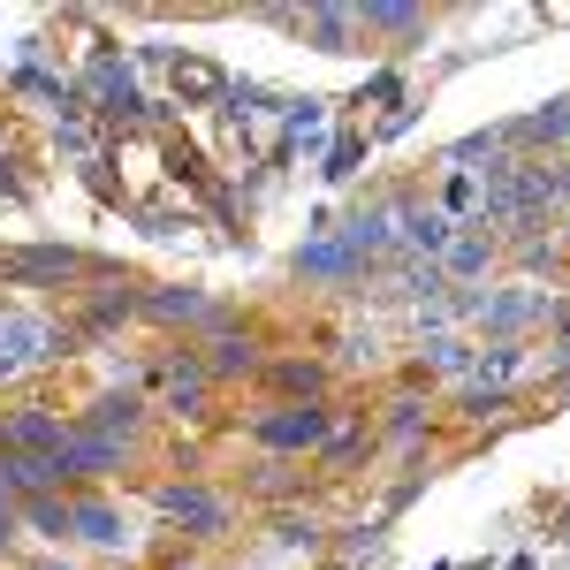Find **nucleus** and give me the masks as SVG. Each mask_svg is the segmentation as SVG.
<instances>
[{"label":"nucleus","mask_w":570,"mask_h":570,"mask_svg":"<svg viewBox=\"0 0 570 570\" xmlns=\"http://www.w3.org/2000/svg\"><path fill=\"white\" fill-rule=\"evenodd\" d=\"M153 502H160L168 525L198 532V540H214V532L236 525V502H228L220 487H206V480H160V487H153Z\"/></svg>","instance_id":"obj_1"},{"label":"nucleus","mask_w":570,"mask_h":570,"mask_svg":"<svg viewBox=\"0 0 570 570\" xmlns=\"http://www.w3.org/2000/svg\"><path fill=\"white\" fill-rule=\"evenodd\" d=\"M99 266L85 252H69V244H23V252H0V282H16V289H69V282H85Z\"/></svg>","instance_id":"obj_2"},{"label":"nucleus","mask_w":570,"mask_h":570,"mask_svg":"<svg viewBox=\"0 0 570 570\" xmlns=\"http://www.w3.org/2000/svg\"><path fill=\"white\" fill-rule=\"evenodd\" d=\"M137 456V441L107 434V426H91V419H77L69 426V441H61V487L69 480H107V472H122Z\"/></svg>","instance_id":"obj_3"},{"label":"nucleus","mask_w":570,"mask_h":570,"mask_svg":"<svg viewBox=\"0 0 570 570\" xmlns=\"http://www.w3.org/2000/svg\"><path fill=\"white\" fill-rule=\"evenodd\" d=\"M252 434H259V449H274V456H312V449H327L335 419H327V403H282V411H266Z\"/></svg>","instance_id":"obj_4"},{"label":"nucleus","mask_w":570,"mask_h":570,"mask_svg":"<svg viewBox=\"0 0 570 570\" xmlns=\"http://www.w3.org/2000/svg\"><path fill=\"white\" fill-rule=\"evenodd\" d=\"M206 365H198V351H168L160 365H153V411H176V419H198L206 411Z\"/></svg>","instance_id":"obj_5"},{"label":"nucleus","mask_w":570,"mask_h":570,"mask_svg":"<svg viewBox=\"0 0 570 570\" xmlns=\"http://www.w3.org/2000/svg\"><path fill=\"white\" fill-rule=\"evenodd\" d=\"M61 441H69V426H61L46 403L0 411V456H61Z\"/></svg>","instance_id":"obj_6"},{"label":"nucleus","mask_w":570,"mask_h":570,"mask_svg":"<svg viewBox=\"0 0 570 570\" xmlns=\"http://www.w3.org/2000/svg\"><path fill=\"white\" fill-rule=\"evenodd\" d=\"M137 312L160 320V327H228V320H236V312L220 305V297H206V289H145Z\"/></svg>","instance_id":"obj_7"},{"label":"nucleus","mask_w":570,"mask_h":570,"mask_svg":"<svg viewBox=\"0 0 570 570\" xmlns=\"http://www.w3.org/2000/svg\"><path fill=\"white\" fill-rule=\"evenodd\" d=\"M494 259H502V244H494L487 228H456V236H449V252L434 259V274L449 282V289H472V282L494 274Z\"/></svg>","instance_id":"obj_8"},{"label":"nucleus","mask_w":570,"mask_h":570,"mask_svg":"<svg viewBox=\"0 0 570 570\" xmlns=\"http://www.w3.org/2000/svg\"><path fill=\"white\" fill-rule=\"evenodd\" d=\"M85 99H91V115L130 122V115H137V77H130V61L99 53V61H91V77H85Z\"/></svg>","instance_id":"obj_9"},{"label":"nucleus","mask_w":570,"mask_h":570,"mask_svg":"<svg viewBox=\"0 0 570 570\" xmlns=\"http://www.w3.org/2000/svg\"><path fill=\"white\" fill-rule=\"evenodd\" d=\"M69 540H85V548H130V518L107 494H69Z\"/></svg>","instance_id":"obj_10"},{"label":"nucleus","mask_w":570,"mask_h":570,"mask_svg":"<svg viewBox=\"0 0 570 570\" xmlns=\"http://www.w3.org/2000/svg\"><path fill=\"white\" fill-rule=\"evenodd\" d=\"M343 244H351L357 259L373 266V259H395V198H381V206H357L343 228H335Z\"/></svg>","instance_id":"obj_11"},{"label":"nucleus","mask_w":570,"mask_h":570,"mask_svg":"<svg viewBox=\"0 0 570 570\" xmlns=\"http://www.w3.org/2000/svg\"><path fill=\"white\" fill-rule=\"evenodd\" d=\"M198 365H206V381H236V373H259L266 357H259V335H244L228 320V327H214V343L198 351Z\"/></svg>","instance_id":"obj_12"},{"label":"nucleus","mask_w":570,"mask_h":570,"mask_svg":"<svg viewBox=\"0 0 570 570\" xmlns=\"http://www.w3.org/2000/svg\"><path fill=\"white\" fill-rule=\"evenodd\" d=\"M297 274H305V282H365V259H357L343 236H320V244L297 252Z\"/></svg>","instance_id":"obj_13"},{"label":"nucleus","mask_w":570,"mask_h":570,"mask_svg":"<svg viewBox=\"0 0 570 570\" xmlns=\"http://www.w3.org/2000/svg\"><path fill=\"white\" fill-rule=\"evenodd\" d=\"M259 381L274 395H289V403H320V395H327V365H312V357H274V365H259Z\"/></svg>","instance_id":"obj_14"},{"label":"nucleus","mask_w":570,"mask_h":570,"mask_svg":"<svg viewBox=\"0 0 570 570\" xmlns=\"http://www.w3.org/2000/svg\"><path fill=\"white\" fill-rule=\"evenodd\" d=\"M305 31H312L320 46H327V53H343V46L357 39V16H351V8H312V16H305Z\"/></svg>","instance_id":"obj_15"},{"label":"nucleus","mask_w":570,"mask_h":570,"mask_svg":"<svg viewBox=\"0 0 570 570\" xmlns=\"http://www.w3.org/2000/svg\"><path fill=\"white\" fill-rule=\"evenodd\" d=\"M381 434H389L395 449H411V441H426V403H419V395H403V403H389V419H381Z\"/></svg>","instance_id":"obj_16"},{"label":"nucleus","mask_w":570,"mask_h":570,"mask_svg":"<svg viewBox=\"0 0 570 570\" xmlns=\"http://www.w3.org/2000/svg\"><path fill=\"white\" fill-rule=\"evenodd\" d=\"M23 525H39L46 540H69V502L61 494H23Z\"/></svg>","instance_id":"obj_17"},{"label":"nucleus","mask_w":570,"mask_h":570,"mask_svg":"<svg viewBox=\"0 0 570 570\" xmlns=\"http://www.w3.org/2000/svg\"><path fill=\"white\" fill-rule=\"evenodd\" d=\"M419 23H426L419 8H365L357 16V31H419Z\"/></svg>","instance_id":"obj_18"},{"label":"nucleus","mask_w":570,"mask_h":570,"mask_svg":"<svg viewBox=\"0 0 570 570\" xmlns=\"http://www.w3.org/2000/svg\"><path fill=\"white\" fill-rule=\"evenodd\" d=\"M289 487H297V464H289V456H266L259 464V494H289Z\"/></svg>","instance_id":"obj_19"},{"label":"nucleus","mask_w":570,"mask_h":570,"mask_svg":"<svg viewBox=\"0 0 570 570\" xmlns=\"http://www.w3.org/2000/svg\"><path fill=\"white\" fill-rule=\"evenodd\" d=\"M23 525V494H16V480H8V464H0V532Z\"/></svg>","instance_id":"obj_20"},{"label":"nucleus","mask_w":570,"mask_h":570,"mask_svg":"<svg viewBox=\"0 0 570 570\" xmlns=\"http://www.w3.org/2000/svg\"><path fill=\"white\" fill-rule=\"evenodd\" d=\"M563 145H570V99H563Z\"/></svg>","instance_id":"obj_21"},{"label":"nucleus","mask_w":570,"mask_h":570,"mask_svg":"<svg viewBox=\"0 0 570 570\" xmlns=\"http://www.w3.org/2000/svg\"><path fill=\"white\" fill-rule=\"evenodd\" d=\"M0 556H8V532H0Z\"/></svg>","instance_id":"obj_22"}]
</instances>
